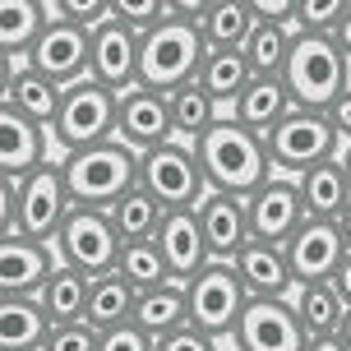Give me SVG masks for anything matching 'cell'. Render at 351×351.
Masks as SVG:
<instances>
[{
	"mask_svg": "<svg viewBox=\"0 0 351 351\" xmlns=\"http://www.w3.org/2000/svg\"><path fill=\"white\" fill-rule=\"evenodd\" d=\"M199 153V167H204V180H208V194H236V199H250L254 190H263L273 180V158H268V139L245 130L236 116H222L204 139L194 143Z\"/></svg>",
	"mask_w": 351,
	"mask_h": 351,
	"instance_id": "1",
	"label": "cell"
},
{
	"mask_svg": "<svg viewBox=\"0 0 351 351\" xmlns=\"http://www.w3.org/2000/svg\"><path fill=\"white\" fill-rule=\"evenodd\" d=\"M70 213H74V199H70V185H65V171H60V158L47 162L42 171H33L28 180H5V204H0L5 236H28V241L56 245Z\"/></svg>",
	"mask_w": 351,
	"mask_h": 351,
	"instance_id": "2",
	"label": "cell"
},
{
	"mask_svg": "<svg viewBox=\"0 0 351 351\" xmlns=\"http://www.w3.org/2000/svg\"><path fill=\"white\" fill-rule=\"evenodd\" d=\"M60 171H65L74 208L111 213L125 194L139 185V153H134L130 143L111 139V143H97V148L65 153V158H60Z\"/></svg>",
	"mask_w": 351,
	"mask_h": 351,
	"instance_id": "3",
	"label": "cell"
},
{
	"mask_svg": "<svg viewBox=\"0 0 351 351\" xmlns=\"http://www.w3.org/2000/svg\"><path fill=\"white\" fill-rule=\"evenodd\" d=\"M282 79L296 97V111H324L328 116V106L351 88V60L337 37L296 33V47H291V60H287Z\"/></svg>",
	"mask_w": 351,
	"mask_h": 351,
	"instance_id": "4",
	"label": "cell"
},
{
	"mask_svg": "<svg viewBox=\"0 0 351 351\" xmlns=\"http://www.w3.org/2000/svg\"><path fill=\"white\" fill-rule=\"evenodd\" d=\"M208 60V42L199 33V23L180 19L171 10V19L162 23L158 33L143 37V56H139V88H153V93H167L171 97L176 88H185L199 79Z\"/></svg>",
	"mask_w": 351,
	"mask_h": 351,
	"instance_id": "5",
	"label": "cell"
},
{
	"mask_svg": "<svg viewBox=\"0 0 351 351\" xmlns=\"http://www.w3.org/2000/svg\"><path fill=\"white\" fill-rule=\"evenodd\" d=\"M185 300H190V328H199L213 342H231L250 310V291L236 273V263L222 259H213L204 273L185 282Z\"/></svg>",
	"mask_w": 351,
	"mask_h": 351,
	"instance_id": "6",
	"label": "cell"
},
{
	"mask_svg": "<svg viewBox=\"0 0 351 351\" xmlns=\"http://www.w3.org/2000/svg\"><path fill=\"white\" fill-rule=\"evenodd\" d=\"M116 106H121V93L102 88L97 79H84V84L65 88L56 125H51V143L60 148V158L116 139Z\"/></svg>",
	"mask_w": 351,
	"mask_h": 351,
	"instance_id": "7",
	"label": "cell"
},
{
	"mask_svg": "<svg viewBox=\"0 0 351 351\" xmlns=\"http://www.w3.org/2000/svg\"><path fill=\"white\" fill-rule=\"evenodd\" d=\"M139 185L167 213L199 208L208 199V180H204V167H199V153L185 139H171L162 148H153V153H139Z\"/></svg>",
	"mask_w": 351,
	"mask_h": 351,
	"instance_id": "8",
	"label": "cell"
},
{
	"mask_svg": "<svg viewBox=\"0 0 351 351\" xmlns=\"http://www.w3.org/2000/svg\"><path fill=\"white\" fill-rule=\"evenodd\" d=\"M268 158H273V171L278 176H305L324 167V162L342 158V139H337L333 121L324 111H291L287 121L268 134Z\"/></svg>",
	"mask_w": 351,
	"mask_h": 351,
	"instance_id": "9",
	"label": "cell"
},
{
	"mask_svg": "<svg viewBox=\"0 0 351 351\" xmlns=\"http://www.w3.org/2000/svg\"><path fill=\"white\" fill-rule=\"evenodd\" d=\"M121 250L125 245H121V236H116V222L102 208H74L70 222L56 236V259L65 263V268H74V273L93 278V282L116 273Z\"/></svg>",
	"mask_w": 351,
	"mask_h": 351,
	"instance_id": "10",
	"label": "cell"
},
{
	"mask_svg": "<svg viewBox=\"0 0 351 351\" xmlns=\"http://www.w3.org/2000/svg\"><path fill=\"white\" fill-rule=\"evenodd\" d=\"M47 33L37 37V47L28 51V70L47 74L56 88H74L84 84L88 70H93V33H84L79 23H70V19L60 14V5H51L47 0Z\"/></svg>",
	"mask_w": 351,
	"mask_h": 351,
	"instance_id": "11",
	"label": "cell"
},
{
	"mask_svg": "<svg viewBox=\"0 0 351 351\" xmlns=\"http://www.w3.org/2000/svg\"><path fill=\"white\" fill-rule=\"evenodd\" d=\"M116 139L130 143L134 153H153L162 143L176 139V121H171V97L153 93V88H130L121 93L116 106Z\"/></svg>",
	"mask_w": 351,
	"mask_h": 351,
	"instance_id": "12",
	"label": "cell"
},
{
	"mask_svg": "<svg viewBox=\"0 0 351 351\" xmlns=\"http://www.w3.org/2000/svg\"><path fill=\"white\" fill-rule=\"evenodd\" d=\"M305 222H310V213H305L300 185L291 176H273L263 190L250 194V227H254V241L263 245H287Z\"/></svg>",
	"mask_w": 351,
	"mask_h": 351,
	"instance_id": "13",
	"label": "cell"
},
{
	"mask_svg": "<svg viewBox=\"0 0 351 351\" xmlns=\"http://www.w3.org/2000/svg\"><path fill=\"white\" fill-rule=\"evenodd\" d=\"M231 342L241 351H305L310 347L291 300H250V310Z\"/></svg>",
	"mask_w": 351,
	"mask_h": 351,
	"instance_id": "14",
	"label": "cell"
},
{
	"mask_svg": "<svg viewBox=\"0 0 351 351\" xmlns=\"http://www.w3.org/2000/svg\"><path fill=\"white\" fill-rule=\"evenodd\" d=\"M139 56H143V37L130 33L121 19H106L93 33V70H88V79H97L111 93H130V88H139Z\"/></svg>",
	"mask_w": 351,
	"mask_h": 351,
	"instance_id": "15",
	"label": "cell"
},
{
	"mask_svg": "<svg viewBox=\"0 0 351 351\" xmlns=\"http://www.w3.org/2000/svg\"><path fill=\"white\" fill-rule=\"evenodd\" d=\"M287 263L296 273V287H315V282H333V273L347 259V245L337 236V222H305V227L287 241Z\"/></svg>",
	"mask_w": 351,
	"mask_h": 351,
	"instance_id": "16",
	"label": "cell"
},
{
	"mask_svg": "<svg viewBox=\"0 0 351 351\" xmlns=\"http://www.w3.org/2000/svg\"><path fill=\"white\" fill-rule=\"evenodd\" d=\"M51 130L0 106V180H28L51 162Z\"/></svg>",
	"mask_w": 351,
	"mask_h": 351,
	"instance_id": "17",
	"label": "cell"
},
{
	"mask_svg": "<svg viewBox=\"0 0 351 351\" xmlns=\"http://www.w3.org/2000/svg\"><path fill=\"white\" fill-rule=\"evenodd\" d=\"M56 268H60L56 245L28 236H0V296H42Z\"/></svg>",
	"mask_w": 351,
	"mask_h": 351,
	"instance_id": "18",
	"label": "cell"
},
{
	"mask_svg": "<svg viewBox=\"0 0 351 351\" xmlns=\"http://www.w3.org/2000/svg\"><path fill=\"white\" fill-rule=\"evenodd\" d=\"M153 245L162 250V259H167V273H171V282H180V287H185L194 273H204V268L213 263V250H208V241H204L199 208L167 213Z\"/></svg>",
	"mask_w": 351,
	"mask_h": 351,
	"instance_id": "19",
	"label": "cell"
},
{
	"mask_svg": "<svg viewBox=\"0 0 351 351\" xmlns=\"http://www.w3.org/2000/svg\"><path fill=\"white\" fill-rule=\"evenodd\" d=\"M199 222H204V241H208L213 259L222 263H236V254L254 241L250 199H236V194H208L199 204Z\"/></svg>",
	"mask_w": 351,
	"mask_h": 351,
	"instance_id": "20",
	"label": "cell"
},
{
	"mask_svg": "<svg viewBox=\"0 0 351 351\" xmlns=\"http://www.w3.org/2000/svg\"><path fill=\"white\" fill-rule=\"evenodd\" d=\"M236 273H241V282H245L250 300H291L296 296V273H291L282 245L250 241V245L236 254Z\"/></svg>",
	"mask_w": 351,
	"mask_h": 351,
	"instance_id": "21",
	"label": "cell"
},
{
	"mask_svg": "<svg viewBox=\"0 0 351 351\" xmlns=\"http://www.w3.org/2000/svg\"><path fill=\"white\" fill-rule=\"evenodd\" d=\"M60 97H65V88H56L47 74L28 70V65H5V97L0 106H10L19 116H28V121L56 125V111H60Z\"/></svg>",
	"mask_w": 351,
	"mask_h": 351,
	"instance_id": "22",
	"label": "cell"
},
{
	"mask_svg": "<svg viewBox=\"0 0 351 351\" xmlns=\"http://www.w3.org/2000/svg\"><path fill=\"white\" fill-rule=\"evenodd\" d=\"M51 328L37 296H0V351H42Z\"/></svg>",
	"mask_w": 351,
	"mask_h": 351,
	"instance_id": "23",
	"label": "cell"
},
{
	"mask_svg": "<svg viewBox=\"0 0 351 351\" xmlns=\"http://www.w3.org/2000/svg\"><path fill=\"white\" fill-rule=\"evenodd\" d=\"M296 111V97H291V88H287V79H254V84L241 93V102H236V121L245 125V130H254V134H273L287 116Z\"/></svg>",
	"mask_w": 351,
	"mask_h": 351,
	"instance_id": "24",
	"label": "cell"
},
{
	"mask_svg": "<svg viewBox=\"0 0 351 351\" xmlns=\"http://www.w3.org/2000/svg\"><path fill=\"white\" fill-rule=\"evenodd\" d=\"M254 28H259L254 0H208V14L199 23L208 51H245Z\"/></svg>",
	"mask_w": 351,
	"mask_h": 351,
	"instance_id": "25",
	"label": "cell"
},
{
	"mask_svg": "<svg viewBox=\"0 0 351 351\" xmlns=\"http://www.w3.org/2000/svg\"><path fill=\"white\" fill-rule=\"evenodd\" d=\"M134 328H143L153 342L167 337V333L190 328V300H185V287H180V282H167V287L139 291V300H134Z\"/></svg>",
	"mask_w": 351,
	"mask_h": 351,
	"instance_id": "26",
	"label": "cell"
},
{
	"mask_svg": "<svg viewBox=\"0 0 351 351\" xmlns=\"http://www.w3.org/2000/svg\"><path fill=\"white\" fill-rule=\"evenodd\" d=\"M47 0H5L0 5V51H5V65L28 60V51L37 47V37L47 33Z\"/></svg>",
	"mask_w": 351,
	"mask_h": 351,
	"instance_id": "27",
	"label": "cell"
},
{
	"mask_svg": "<svg viewBox=\"0 0 351 351\" xmlns=\"http://www.w3.org/2000/svg\"><path fill=\"white\" fill-rule=\"evenodd\" d=\"M296 185H300V199H305V213L315 222H337L351 204V180L342 171V162H324L315 171L296 176Z\"/></svg>",
	"mask_w": 351,
	"mask_h": 351,
	"instance_id": "28",
	"label": "cell"
},
{
	"mask_svg": "<svg viewBox=\"0 0 351 351\" xmlns=\"http://www.w3.org/2000/svg\"><path fill=\"white\" fill-rule=\"evenodd\" d=\"M199 84L208 88V97L231 116L236 102H241V93L254 84V70H250L245 51H208L204 70H199Z\"/></svg>",
	"mask_w": 351,
	"mask_h": 351,
	"instance_id": "29",
	"label": "cell"
},
{
	"mask_svg": "<svg viewBox=\"0 0 351 351\" xmlns=\"http://www.w3.org/2000/svg\"><path fill=\"white\" fill-rule=\"evenodd\" d=\"M291 305H296V319H300V328H305L310 342H315V337H337L342 319H347V305H342V296L333 291V282L296 287Z\"/></svg>",
	"mask_w": 351,
	"mask_h": 351,
	"instance_id": "30",
	"label": "cell"
},
{
	"mask_svg": "<svg viewBox=\"0 0 351 351\" xmlns=\"http://www.w3.org/2000/svg\"><path fill=\"white\" fill-rule=\"evenodd\" d=\"M88 287H93V278H84V273H74V268H56L51 278H47V287H42V310L51 315V324L60 328V324H88Z\"/></svg>",
	"mask_w": 351,
	"mask_h": 351,
	"instance_id": "31",
	"label": "cell"
},
{
	"mask_svg": "<svg viewBox=\"0 0 351 351\" xmlns=\"http://www.w3.org/2000/svg\"><path fill=\"white\" fill-rule=\"evenodd\" d=\"M134 300H139V291L125 278H116V273L111 278H97L88 287V324L97 333L125 328V324H134Z\"/></svg>",
	"mask_w": 351,
	"mask_h": 351,
	"instance_id": "32",
	"label": "cell"
},
{
	"mask_svg": "<svg viewBox=\"0 0 351 351\" xmlns=\"http://www.w3.org/2000/svg\"><path fill=\"white\" fill-rule=\"evenodd\" d=\"M227 111L208 97V88L199 84H185V88H176L171 93V121H176V139H185V143H199L204 134H208L213 125L222 121Z\"/></svg>",
	"mask_w": 351,
	"mask_h": 351,
	"instance_id": "33",
	"label": "cell"
},
{
	"mask_svg": "<svg viewBox=\"0 0 351 351\" xmlns=\"http://www.w3.org/2000/svg\"><path fill=\"white\" fill-rule=\"evenodd\" d=\"M162 217H167V208H162V204H158V199H153L148 190H143V185H134V190H130L121 204L111 208V222H116V236H121V245L158 241Z\"/></svg>",
	"mask_w": 351,
	"mask_h": 351,
	"instance_id": "34",
	"label": "cell"
},
{
	"mask_svg": "<svg viewBox=\"0 0 351 351\" xmlns=\"http://www.w3.org/2000/svg\"><path fill=\"white\" fill-rule=\"evenodd\" d=\"M291 47H296V28L291 23H259L245 47V60L254 70V79H282L287 60H291Z\"/></svg>",
	"mask_w": 351,
	"mask_h": 351,
	"instance_id": "35",
	"label": "cell"
},
{
	"mask_svg": "<svg viewBox=\"0 0 351 351\" xmlns=\"http://www.w3.org/2000/svg\"><path fill=\"white\" fill-rule=\"evenodd\" d=\"M116 278H125L134 291H153V287H167L171 273H167V259L153 241H139V245H125L121 259H116Z\"/></svg>",
	"mask_w": 351,
	"mask_h": 351,
	"instance_id": "36",
	"label": "cell"
},
{
	"mask_svg": "<svg viewBox=\"0 0 351 351\" xmlns=\"http://www.w3.org/2000/svg\"><path fill=\"white\" fill-rule=\"evenodd\" d=\"M347 19H351V0H300L296 5V33L337 37Z\"/></svg>",
	"mask_w": 351,
	"mask_h": 351,
	"instance_id": "37",
	"label": "cell"
},
{
	"mask_svg": "<svg viewBox=\"0 0 351 351\" xmlns=\"http://www.w3.org/2000/svg\"><path fill=\"white\" fill-rule=\"evenodd\" d=\"M171 0H139V5H125V0H116V19H121L130 33H139V37H148V33H158L162 23L171 19Z\"/></svg>",
	"mask_w": 351,
	"mask_h": 351,
	"instance_id": "38",
	"label": "cell"
},
{
	"mask_svg": "<svg viewBox=\"0 0 351 351\" xmlns=\"http://www.w3.org/2000/svg\"><path fill=\"white\" fill-rule=\"evenodd\" d=\"M42 351H102V333L93 324H60V328H51Z\"/></svg>",
	"mask_w": 351,
	"mask_h": 351,
	"instance_id": "39",
	"label": "cell"
},
{
	"mask_svg": "<svg viewBox=\"0 0 351 351\" xmlns=\"http://www.w3.org/2000/svg\"><path fill=\"white\" fill-rule=\"evenodd\" d=\"M227 342H213V337H204L199 328H180V333H167L153 342V351H222Z\"/></svg>",
	"mask_w": 351,
	"mask_h": 351,
	"instance_id": "40",
	"label": "cell"
},
{
	"mask_svg": "<svg viewBox=\"0 0 351 351\" xmlns=\"http://www.w3.org/2000/svg\"><path fill=\"white\" fill-rule=\"evenodd\" d=\"M102 351H153V337L143 328H134V324H125V328L102 333Z\"/></svg>",
	"mask_w": 351,
	"mask_h": 351,
	"instance_id": "41",
	"label": "cell"
},
{
	"mask_svg": "<svg viewBox=\"0 0 351 351\" xmlns=\"http://www.w3.org/2000/svg\"><path fill=\"white\" fill-rule=\"evenodd\" d=\"M296 5L300 0H282V5L254 0V19H259V23H291V28H296Z\"/></svg>",
	"mask_w": 351,
	"mask_h": 351,
	"instance_id": "42",
	"label": "cell"
},
{
	"mask_svg": "<svg viewBox=\"0 0 351 351\" xmlns=\"http://www.w3.org/2000/svg\"><path fill=\"white\" fill-rule=\"evenodd\" d=\"M328 121H333V130H337V139H342V148L351 143V88L337 97L333 106H328Z\"/></svg>",
	"mask_w": 351,
	"mask_h": 351,
	"instance_id": "43",
	"label": "cell"
},
{
	"mask_svg": "<svg viewBox=\"0 0 351 351\" xmlns=\"http://www.w3.org/2000/svg\"><path fill=\"white\" fill-rule=\"evenodd\" d=\"M333 291H337V296H342V305H347V310H351V254H347V259H342V268H337V273H333Z\"/></svg>",
	"mask_w": 351,
	"mask_h": 351,
	"instance_id": "44",
	"label": "cell"
},
{
	"mask_svg": "<svg viewBox=\"0 0 351 351\" xmlns=\"http://www.w3.org/2000/svg\"><path fill=\"white\" fill-rule=\"evenodd\" d=\"M337 236H342V245H347V254H351V204H347V213L337 217Z\"/></svg>",
	"mask_w": 351,
	"mask_h": 351,
	"instance_id": "45",
	"label": "cell"
},
{
	"mask_svg": "<svg viewBox=\"0 0 351 351\" xmlns=\"http://www.w3.org/2000/svg\"><path fill=\"white\" fill-rule=\"evenodd\" d=\"M305 351H347V347H342L337 337H315V342H310Z\"/></svg>",
	"mask_w": 351,
	"mask_h": 351,
	"instance_id": "46",
	"label": "cell"
},
{
	"mask_svg": "<svg viewBox=\"0 0 351 351\" xmlns=\"http://www.w3.org/2000/svg\"><path fill=\"white\" fill-rule=\"evenodd\" d=\"M337 342L351 351V310H347V319H342V328H337Z\"/></svg>",
	"mask_w": 351,
	"mask_h": 351,
	"instance_id": "47",
	"label": "cell"
},
{
	"mask_svg": "<svg viewBox=\"0 0 351 351\" xmlns=\"http://www.w3.org/2000/svg\"><path fill=\"white\" fill-rule=\"evenodd\" d=\"M337 42H342V51H347V60H351V19L342 23V33H337Z\"/></svg>",
	"mask_w": 351,
	"mask_h": 351,
	"instance_id": "48",
	"label": "cell"
},
{
	"mask_svg": "<svg viewBox=\"0 0 351 351\" xmlns=\"http://www.w3.org/2000/svg\"><path fill=\"white\" fill-rule=\"evenodd\" d=\"M337 162H342V171H347V180H351V143L342 148V158H337Z\"/></svg>",
	"mask_w": 351,
	"mask_h": 351,
	"instance_id": "49",
	"label": "cell"
},
{
	"mask_svg": "<svg viewBox=\"0 0 351 351\" xmlns=\"http://www.w3.org/2000/svg\"><path fill=\"white\" fill-rule=\"evenodd\" d=\"M222 351H241V347H236V342H227V347H222Z\"/></svg>",
	"mask_w": 351,
	"mask_h": 351,
	"instance_id": "50",
	"label": "cell"
}]
</instances>
